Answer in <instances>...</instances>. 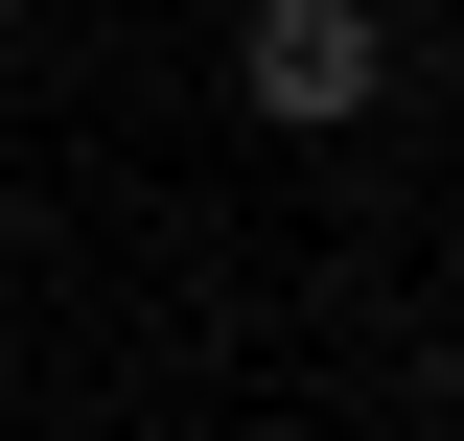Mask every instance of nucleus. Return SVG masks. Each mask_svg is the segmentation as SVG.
<instances>
[{"mask_svg":"<svg viewBox=\"0 0 464 441\" xmlns=\"http://www.w3.org/2000/svg\"><path fill=\"white\" fill-rule=\"evenodd\" d=\"M232 70H256V116H302V140H325V116L395 93V24H372V0H256V24H232Z\"/></svg>","mask_w":464,"mask_h":441,"instance_id":"obj_1","label":"nucleus"}]
</instances>
